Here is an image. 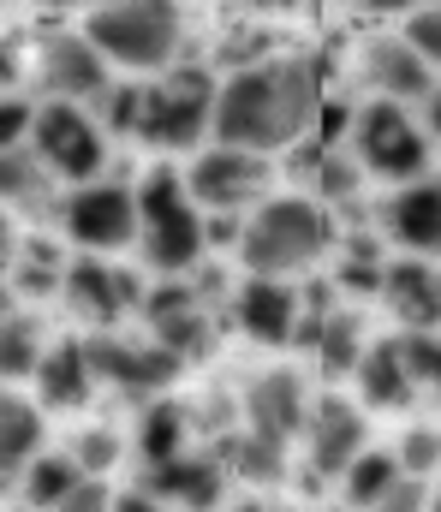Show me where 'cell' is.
<instances>
[{
    "label": "cell",
    "mask_w": 441,
    "mask_h": 512,
    "mask_svg": "<svg viewBox=\"0 0 441 512\" xmlns=\"http://www.w3.org/2000/svg\"><path fill=\"white\" fill-rule=\"evenodd\" d=\"M322 108V72L304 54H263L257 66H239L221 78L215 102V143L251 149V155H281L304 143Z\"/></svg>",
    "instance_id": "cell-1"
},
{
    "label": "cell",
    "mask_w": 441,
    "mask_h": 512,
    "mask_svg": "<svg viewBox=\"0 0 441 512\" xmlns=\"http://www.w3.org/2000/svg\"><path fill=\"white\" fill-rule=\"evenodd\" d=\"M84 36L102 60L126 78H161L179 66L185 48V6L179 0H102L84 18Z\"/></svg>",
    "instance_id": "cell-2"
},
{
    "label": "cell",
    "mask_w": 441,
    "mask_h": 512,
    "mask_svg": "<svg viewBox=\"0 0 441 512\" xmlns=\"http://www.w3.org/2000/svg\"><path fill=\"white\" fill-rule=\"evenodd\" d=\"M334 245V227H328V203L316 197H269L257 215H245L239 227V245L233 256L245 262V274H263V280H293V274H310Z\"/></svg>",
    "instance_id": "cell-3"
},
{
    "label": "cell",
    "mask_w": 441,
    "mask_h": 512,
    "mask_svg": "<svg viewBox=\"0 0 441 512\" xmlns=\"http://www.w3.org/2000/svg\"><path fill=\"white\" fill-rule=\"evenodd\" d=\"M138 215H144V233H138V251L161 280H185L197 274L203 245H209V227H203V209L185 185V173L173 167H149L138 179Z\"/></svg>",
    "instance_id": "cell-4"
},
{
    "label": "cell",
    "mask_w": 441,
    "mask_h": 512,
    "mask_svg": "<svg viewBox=\"0 0 441 512\" xmlns=\"http://www.w3.org/2000/svg\"><path fill=\"white\" fill-rule=\"evenodd\" d=\"M215 102H221V84L209 66H173L149 78L138 143L161 155H203L215 143Z\"/></svg>",
    "instance_id": "cell-5"
},
{
    "label": "cell",
    "mask_w": 441,
    "mask_h": 512,
    "mask_svg": "<svg viewBox=\"0 0 441 512\" xmlns=\"http://www.w3.org/2000/svg\"><path fill=\"white\" fill-rule=\"evenodd\" d=\"M346 143H352V155H358V167L370 173V179H382V185H418L424 173H430V131L424 120H412V108H400V102H364L358 114H352V126H346Z\"/></svg>",
    "instance_id": "cell-6"
},
{
    "label": "cell",
    "mask_w": 441,
    "mask_h": 512,
    "mask_svg": "<svg viewBox=\"0 0 441 512\" xmlns=\"http://www.w3.org/2000/svg\"><path fill=\"white\" fill-rule=\"evenodd\" d=\"M185 185L197 197V209L227 215V221H245L269 203V185H275V167L269 155H251V149H227V143H209L203 155H191L185 167Z\"/></svg>",
    "instance_id": "cell-7"
},
{
    "label": "cell",
    "mask_w": 441,
    "mask_h": 512,
    "mask_svg": "<svg viewBox=\"0 0 441 512\" xmlns=\"http://www.w3.org/2000/svg\"><path fill=\"white\" fill-rule=\"evenodd\" d=\"M60 185H96L102 167H108V131L102 120H90L84 108L72 102H42L36 108V126H30V143H24Z\"/></svg>",
    "instance_id": "cell-8"
},
{
    "label": "cell",
    "mask_w": 441,
    "mask_h": 512,
    "mask_svg": "<svg viewBox=\"0 0 441 512\" xmlns=\"http://www.w3.org/2000/svg\"><path fill=\"white\" fill-rule=\"evenodd\" d=\"M60 233H66L78 251H132L138 233H144L138 185H126V179H96V185L66 191V197H60Z\"/></svg>",
    "instance_id": "cell-9"
},
{
    "label": "cell",
    "mask_w": 441,
    "mask_h": 512,
    "mask_svg": "<svg viewBox=\"0 0 441 512\" xmlns=\"http://www.w3.org/2000/svg\"><path fill=\"white\" fill-rule=\"evenodd\" d=\"M36 84L48 90V102L84 108V102H102L114 90V66L102 60V48L84 30H54L36 48Z\"/></svg>",
    "instance_id": "cell-10"
},
{
    "label": "cell",
    "mask_w": 441,
    "mask_h": 512,
    "mask_svg": "<svg viewBox=\"0 0 441 512\" xmlns=\"http://www.w3.org/2000/svg\"><path fill=\"white\" fill-rule=\"evenodd\" d=\"M436 78L441 72L406 42V30H376L358 42V84L376 90V102H400V108L430 102L441 90Z\"/></svg>",
    "instance_id": "cell-11"
},
{
    "label": "cell",
    "mask_w": 441,
    "mask_h": 512,
    "mask_svg": "<svg viewBox=\"0 0 441 512\" xmlns=\"http://www.w3.org/2000/svg\"><path fill=\"white\" fill-rule=\"evenodd\" d=\"M144 316H149L155 346H167L179 364H191V358H203V352L215 346L209 304H203V292L185 286V280H161V286L144 298Z\"/></svg>",
    "instance_id": "cell-12"
},
{
    "label": "cell",
    "mask_w": 441,
    "mask_h": 512,
    "mask_svg": "<svg viewBox=\"0 0 441 512\" xmlns=\"http://www.w3.org/2000/svg\"><path fill=\"white\" fill-rule=\"evenodd\" d=\"M298 316H304V292H293L287 280L245 274L233 286V322L257 346H287V340H298Z\"/></svg>",
    "instance_id": "cell-13"
},
{
    "label": "cell",
    "mask_w": 441,
    "mask_h": 512,
    "mask_svg": "<svg viewBox=\"0 0 441 512\" xmlns=\"http://www.w3.org/2000/svg\"><path fill=\"white\" fill-rule=\"evenodd\" d=\"M304 447H310V465L316 477H346L370 447H364V417L352 399L340 393H322L310 405V423H304Z\"/></svg>",
    "instance_id": "cell-14"
},
{
    "label": "cell",
    "mask_w": 441,
    "mask_h": 512,
    "mask_svg": "<svg viewBox=\"0 0 441 512\" xmlns=\"http://www.w3.org/2000/svg\"><path fill=\"white\" fill-rule=\"evenodd\" d=\"M90 346V364H96V382H114L120 393H161V387L173 382L185 364L167 352V346H155V340H114V334H96V340H84Z\"/></svg>",
    "instance_id": "cell-15"
},
{
    "label": "cell",
    "mask_w": 441,
    "mask_h": 512,
    "mask_svg": "<svg viewBox=\"0 0 441 512\" xmlns=\"http://www.w3.org/2000/svg\"><path fill=\"white\" fill-rule=\"evenodd\" d=\"M66 304L84 316V322H96V328H114L132 304H144L138 298V280L126 274V268H114L108 256H78L72 268H66Z\"/></svg>",
    "instance_id": "cell-16"
},
{
    "label": "cell",
    "mask_w": 441,
    "mask_h": 512,
    "mask_svg": "<svg viewBox=\"0 0 441 512\" xmlns=\"http://www.w3.org/2000/svg\"><path fill=\"white\" fill-rule=\"evenodd\" d=\"M382 304L406 334H441V268L424 256H400L388 262L382 280Z\"/></svg>",
    "instance_id": "cell-17"
},
{
    "label": "cell",
    "mask_w": 441,
    "mask_h": 512,
    "mask_svg": "<svg viewBox=\"0 0 441 512\" xmlns=\"http://www.w3.org/2000/svg\"><path fill=\"white\" fill-rule=\"evenodd\" d=\"M310 405L316 399H304V382H298L293 370H269V376H257V382L245 387V429L287 447L293 435H304Z\"/></svg>",
    "instance_id": "cell-18"
},
{
    "label": "cell",
    "mask_w": 441,
    "mask_h": 512,
    "mask_svg": "<svg viewBox=\"0 0 441 512\" xmlns=\"http://www.w3.org/2000/svg\"><path fill=\"white\" fill-rule=\"evenodd\" d=\"M376 233L388 245H406V251H441V185L436 179L400 185L376 209Z\"/></svg>",
    "instance_id": "cell-19"
},
{
    "label": "cell",
    "mask_w": 441,
    "mask_h": 512,
    "mask_svg": "<svg viewBox=\"0 0 441 512\" xmlns=\"http://www.w3.org/2000/svg\"><path fill=\"white\" fill-rule=\"evenodd\" d=\"M155 501L167 507H185V512H215L221 489H227V465L209 459V453H179L167 465H149V483H144Z\"/></svg>",
    "instance_id": "cell-20"
},
{
    "label": "cell",
    "mask_w": 441,
    "mask_h": 512,
    "mask_svg": "<svg viewBox=\"0 0 441 512\" xmlns=\"http://www.w3.org/2000/svg\"><path fill=\"white\" fill-rule=\"evenodd\" d=\"M90 393H96L90 346L84 340H48V358L36 370V399L54 411H78V405H90Z\"/></svg>",
    "instance_id": "cell-21"
},
{
    "label": "cell",
    "mask_w": 441,
    "mask_h": 512,
    "mask_svg": "<svg viewBox=\"0 0 441 512\" xmlns=\"http://www.w3.org/2000/svg\"><path fill=\"white\" fill-rule=\"evenodd\" d=\"M42 459V411L36 399H24L18 387L0 399V465H6V489H18V477Z\"/></svg>",
    "instance_id": "cell-22"
},
{
    "label": "cell",
    "mask_w": 441,
    "mask_h": 512,
    "mask_svg": "<svg viewBox=\"0 0 441 512\" xmlns=\"http://www.w3.org/2000/svg\"><path fill=\"white\" fill-rule=\"evenodd\" d=\"M358 393H364L376 411H400V405H412L418 376L406 370L400 340H382V346H370V352H364V364H358Z\"/></svg>",
    "instance_id": "cell-23"
},
{
    "label": "cell",
    "mask_w": 441,
    "mask_h": 512,
    "mask_svg": "<svg viewBox=\"0 0 441 512\" xmlns=\"http://www.w3.org/2000/svg\"><path fill=\"white\" fill-rule=\"evenodd\" d=\"M215 459L227 465V477H245V483H257V489H275V483L287 477V453H281V441L251 435V429L221 435V441H215Z\"/></svg>",
    "instance_id": "cell-24"
},
{
    "label": "cell",
    "mask_w": 441,
    "mask_h": 512,
    "mask_svg": "<svg viewBox=\"0 0 441 512\" xmlns=\"http://www.w3.org/2000/svg\"><path fill=\"white\" fill-rule=\"evenodd\" d=\"M84 483H90V477H84V465H78L72 453H42V459L18 477L12 495H24V507L30 512H60Z\"/></svg>",
    "instance_id": "cell-25"
},
{
    "label": "cell",
    "mask_w": 441,
    "mask_h": 512,
    "mask_svg": "<svg viewBox=\"0 0 441 512\" xmlns=\"http://www.w3.org/2000/svg\"><path fill=\"white\" fill-rule=\"evenodd\" d=\"M191 405H179V399H149L144 417H138V453H144L149 465H167V459H179L185 453V441H191Z\"/></svg>",
    "instance_id": "cell-26"
},
{
    "label": "cell",
    "mask_w": 441,
    "mask_h": 512,
    "mask_svg": "<svg viewBox=\"0 0 441 512\" xmlns=\"http://www.w3.org/2000/svg\"><path fill=\"white\" fill-rule=\"evenodd\" d=\"M406 471H400V453H364L346 477H340V501H346V512H376L388 495H394V483H400Z\"/></svg>",
    "instance_id": "cell-27"
},
{
    "label": "cell",
    "mask_w": 441,
    "mask_h": 512,
    "mask_svg": "<svg viewBox=\"0 0 441 512\" xmlns=\"http://www.w3.org/2000/svg\"><path fill=\"white\" fill-rule=\"evenodd\" d=\"M0 346H6V382H36V370H42V358H48V346H42V328H36V316L30 310H12L6 316V334H0Z\"/></svg>",
    "instance_id": "cell-28"
},
{
    "label": "cell",
    "mask_w": 441,
    "mask_h": 512,
    "mask_svg": "<svg viewBox=\"0 0 441 512\" xmlns=\"http://www.w3.org/2000/svg\"><path fill=\"white\" fill-rule=\"evenodd\" d=\"M54 185H60V179H54L30 149H6V203H12V209H36Z\"/></svg>",
    "instance_id": "cell-29"
},
{
    "label": "cell",
    "mask_w": 441,
    "mask_h": 512,
    "mask_svg": "<svg viewBox=\"0 0 441 512\" xmlns=\"http://www.w3.org/2000/svg\"><path fill=\"white\" fill-rule=\"evenodd\" d=\"M66 453L84 465V477H96V483H102V471L120 459V435H114V429H84V435H78Z\"/></svg>",
    "instance_id": "cell-30"
},
{
    "label": "cell",
    "mask_w": 441,
    "mask_h": 512,
    "mask_svg": "<svg viewBox=\"0 0 441 512\" xmlns=\"http://www.w3.org/2000/svg\"><path fill=\"white\" fill-rule=\"evenodd\" d=\"M400 30H406V42L441 72V0H424L412 18H400Z\"/></svg>",
    "instance_id": "cell-31"
},
{
    "label": "cell",
    "mask_w": 441,
    "mask_h": 512,
    "mask_svg": "<svg viewBox=\"0 0 441 512\" xmlns=\"http://www.w3.org/2000/svg\"><path fill=\"white\" fill-rule=\"evenodd\" d=\"M400 358L418 382L441 387V334H400Z\"/></svg>",
    "instance_id": "cell-32"
},
{
    "label": "cell",
    "mask_w": 441,
    "mask_h": 512,
    "mask_svg": "<svg viewBox=\"0 0 441 512\" xmlns=\"http://www.w3.org/2000/svg\"><path fill=\"white\" fill-rule=\"evenodd\" d=\"M400 471L406 477H430V471H441V435L436 429H412L406 441H400Z\"/></svg>",
    "instance_id": "cell-33"
},
{
    "label": "cell",
    "mask_w": 441,
    "mask_h": 512,
    "mask_svg": "<svg viewBox=\"0 0 441 512\" xmlns=\"http://www.w3.org/2000/svg\"><path fill=\"white\" fill-rule=\"evenodd\" d=\"M430 501H436V495H430L418 477H400V483H394V495H388L376 512H430Z\"/></svg>",
    "instance_id": "cell-34"
},
{
    "label": "cell",
    "mask_w": 441,
    "mask_h": 512,
    "mask_svg": "<svg viewBox=\"0 0 441 512\" xmlns=\"http://www.w3.org/2000/svg\"><path fill=\"white\" fill-rule=\"evenodd\" d=\"M60 512H114V495H108V489L90 477V483H84V489H78V495H72Z\"/></svg>",
    "instance_id": "cell-35"
},
{
    "label": "cell",
    "mask_w": 441,
    "mask_h": 512,
    "mask_svg": "<svg viewBox=\"0 0 441 512\" xmlns=\"http://www.w3.org/2000/svg\"><path fill=\"white\" fill-rule=\"evenodd\" d=\"M114 512H167V501H155L149 489H138V495H114Z\"/></svg>",
    "instance_id": "cell-36"
},
{
    "label": "cell",
    "mask_w": 441,
    "mask_h": 512,
    "mask_svg": "<svg viewBox=\"0 0 441 512\" xmlns=\"http://www.w3.org/2000/svg\"><path fill=\"white\" fill-rule=\"evenodd\" d=\"M227 6H239V12H293L298 0H227Z\"/></svg>",
    "instance_id": "cell-37"
},
{
    "label": "cell",
    "mask_w": 441,
    "mask_h": 512,
    "mask_svg": "<svg viewBox=\"0 0 441 512\" xmlns=\"http://www.w3.org/2000/svg\"><path fill=\"white\" fill-rule=\"evenodd\" d=\"M424 131H430V137H441V90L424 102Z\"/></svg>",
    "instance_id": "cell-38"
},
{
    "label": "cell",
    "mask_w": 441,
    "mask_h": 512,
    "mask_svg": "<svg viewBox=\"0 0 441 512\" xmlns=\"http://www.w3.org/2000/svg\"><path fill=\"white\" fill-rule=\"evenodd\" d=\"M430 512H441V495H436V501H430Z\"/></svg>",
    "instance_id": "cell-39"
}]
</instances>
